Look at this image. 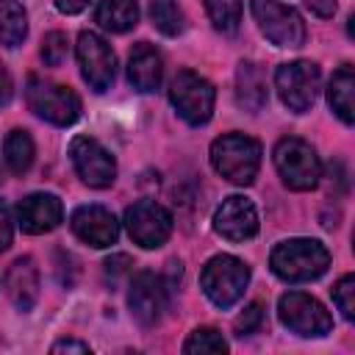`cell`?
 <instances>
[{
	"instance_id": "obj_2",
	"label": "cell",
	"mask_w": 355,
	"mask_h": 355,
	"mask_svg": "<svg viewBox=\"0 0 355 355\" xmlns=\"http://www.w3.org/2000/svg\"><path fill=\"white\" fill-rule=\"evenodd\" d=\"M211 164L225 180L250 186L261 166V144L244 133H225L211 144Z\"/></svg>"
},
{
	"instance_id": "obj_28",
	"label": "cell",
	"mask_w": 355,
	"mask_h": 355,
	"mask_svg": "<svg viewBox=\"0 0 355 355\" xmlns=\"http://www.w3.org/2000/svg\"><path fill=\"white\" fill-rule=\"evenodd\" d=\"M67 53H69V42H67L64 33L53 31V33L44 36V42H42V58H44L47 67H61L64 58H67Z\"/></svg>"
},
{
	"instance_id": "obj_5",
	"label": "cell",
	"mask_w": 355,
	"mask_h": 355,
	"mask_svg": "<svg viewBox=\"0 0 355 355\" xmlns=\"http://www.w3.org/2000/svg\"><path fill=\"white\" fill-rule=\"evenodd\" d=\"M169 100L189 125H205L214 114L216 92L205 78H200L191 69H183L169 83Z\"/></svg>"
},
{
	"instance_id": "obj_18",
	"label": "cell",
	"mask_w": 355,
	"mask_h": 355,
	"mask_svg": "<svg viewBox=\"0 0 355 355\" xmlns=\"http://www.w3.org/2000/svg\"><path fill=\"white\" fill-rule=\"evenodd\" d=\"M8 297L25 313L39 300V272L31 258H19L8 269Z\"/></svg>"
},
{
	"instance_id": "obj_30",
	"label": "cell",
	"mask_w": 355,
	"mask_h": 355,
	"mask_svg": "<svg viewBox=\"0 0 355 355\" xmlns=\"http://www.w3.org/2000/svg\"><path fill=\"white\" fill-rule=\"evenodd\" d=\"M11 236H14L11 211H8V205L0 200V252H6V250H8V244H11Z\"/></svg>"
},
{
	"instance_id": "obj_25",
	"label": "cell",
	"mask_w": 355,
	"mask_h": 355,
	"mask_svg": "<svg viewBox=\"0 0 355 355\" xmlns=\"http://www.w3.org/2000/svg\"><path fill=\"white\" fill-rule=\"evenodd\" d=\"M205 11L214 22L216 31L222 33H236L241 22V0H202Z\"/></svg>"
},
{
	"instance_id": "obj_22",
	"label": "cell",
	"mask_w": 355,
	"mask_h": 355,
	"mask_svg": "<svg viewBox=\"0 0 355 355\" xmlns=\"http://www.w3.org/2000/svg\"><path fill=\"white\" fill-rule=\"evenodd\" d=\"M25 33H28V19L22 6L17 0H0V44L17 47L22 44Z\"/></svg>"
},
{
	"instance_id": "obj_31",
	"label": "cell",
	"mask_w": 355,
	"mask_h": 355,
	"mask_svg": "<svg viewBox=\"0 0 355 355\" xmlns=\"http://www.w3.org/2000/svg\"><path fill=\"white\" fill-rule=\"evenodd\" d=\"M128 266H130V258L128 255H114V258L105 261V275L111 280H116V277H122L128 272Z\"/></svg>"
},
{
	"instance_id": "obj_13",
	"label": "cell",
	"mask_w": 355,
	"mask_h": 355,
	"mask_svg": "<svg viewBox=\"0 0 355 355\" xmlns=\"http://www.w3.org/2000/svg\"><path fill=\"white\" fill-rule=\"evenodd\" d=\"M128 305H130V313L136 316L139 324H144V327L158 324L164 311H166V286H164V280L153 272H139L130 283Z\"/></svg>"
},
{
	"instance_id": "obj_3",
	"label": "cell",
	"mask_w": 355,
	"mask_h": 355,
	"mask_svg": "<svg viewBox=\"0 0 355 355\" xmlns=\"http://www.w3.org/2000/svg\"><path fill=\"white\" fill-rule=\"evenodd\" d=\"M275 166L283 178V183L294 191H308L322 178V164H319L316 150L308 141L297 139V136H286V139L277 141Z\"/></svg>"
},
{
	"instance_id": "obj_35",
	"label": "cell",
	"mask_w": 355,
	"mask_h": 355,
	"mask_svg": "<svg viewBox=\"0 0 355 355\" xmlns=\"http://www.w3.org/2000/svg\"><path fill=\"white\" fill-rule=\"evenodd\" d=\"M11 100V78L6 72V67L0 64V105H6Z\"/></svg>"
},
{
	"instance_id": "obj_10",
	"label": "cell",
	"mask_w": 355,
	"mask_h": 355,
	"mask_svg": "<svg viewBox=\"0 0 355 355\" xmlns=\"http://www.w3.org/2000/svg\"><path fill=\"white\" fill-rule=\"evenodd\" d=\"M125 225H128L130 239L139 247H144V250L161 247L169 239V233H172V216H169V211L164 205L153 202V200L133 202L125 211Z\"/></svg>"
},
{
	"instance_id": "obj_16",
	"label": "cell",
	"mask_w": 355,
	"mask_h": 355,
	"mask_svg": "<svg viewBox=\"0 0 355 355\" xmlns=\"http://www.w3.org/2000/svg\"><path fill=\"white\" fill-rule=\"evenodd\" d=\"M64 216V208H61V200L55 194H47V191H36V194H28L19 205H17V219H19V227L31 236H39V233H47L53 230Z\"/></svg>"
},
{
	"instance_id": "obj_27",
	"label": "cell",
	"mask_w": 355,
	"mask_h": 355,
	"mask_svg": "<svg viewBox=\"0 0 355 355\" xmlns=\"http://www.w3.org/2000/svg\"><path fill=\"white\" fill-rule=\"evenodd\" d=\"M333 302L338 305L341 316L347 322L355 319V277L352 275H344L336 286H333Z\"/></svg>"
},
{
	"instance_id": "obj_32",
	"label": "cell",
	"mask_w": 355,
	"mask_h": 355,
	"mask_svg": "<svg viewBox=\"0 0 355 355\" xmlns=\"http://www.w3.org/2000/svg\"><path fill=\"white\" fill-rule=\"evenodd\" d=\"M50 349H53V352H89V344H83V341H72V338H64V341H55Z\"/></svg>"
},
{
	"instance_id": "obj_4",
	"label": "cell",
	"mask_w": 355,
	"mask_h": 355,
	"mask_svg": "<svg viewBox=\"0 0 355 355\" xmlns=\"http://www.w3.org/2000/svg\"><path fill=\"white\" fill-rule=\"evenodd\" d=\"M200 283H202L205 297L216 308H230L233 302H239V297L244 294L250 283V266L233 255H214L205 263Z\"/></svg>"
},
{
	"instance_id": "obj_12",
	"label": "cell",
	"mask_w": 355,
	"mask_h": 355,
	"mask_svg": "<svg viewBox=\"0 0 355 355\" xmlns=\"http://www.w3.org/2000/svg\"><path fill=\"white\" fill-rule=\"evenodd\" d=\"M69 155L75 164V172L80 175V180L86 186L94 189H105L114 183L116 178V164L111 158V153L92 136H75L69 144Z\"/></svg>"
},
{
	"instance_id": "obj_8",
	"label": "cell",
	"mask_w": 355,
	"mask_h": 355,
	"mask_svg": "<svg viewBox=\"0 0 355 355\" xmlns=\"http://www.w3.org/2000/svg\"><path fill=\"white\" fill-rule=\"evenodd\" d=\"M28 105L47 122L67 128L80 116V97L61 86V83H50L42 78H31L28 80Z\"/></svg>"
},
{
	"instance_id": "obj_6",
	"label": "cell",
	"mask_w": 355,
	"mask_h": 355,
	"mask_svg": "<svg viewBox=\"0 0 355 355\" xmlns=\"http://www.w3.org/2000/svg\"><path fill=\"white\" fill-rule=\"evenodd\" d=\"M319 67L313 61H291V64H280L275 72V89L283 100V105H288V111L294 114H305L319 94Z\"/></svg>"
},
{
	"instance_id": "obj_17",
	"label": "cell",
	"mask_w": 355,
	"mask_h": 355,
	"mask_svg": "<svg viewBox=\"0 0 355 355\" xmlns=\"http://www.w3.org/2000/svg\"><path fill=\"white\" fill-rule=\"evenodd\" d=\"M161 75H164V67H161V55L155 53V47H150L147 42L136 44L128 58V78H130L133 89L155 92L161 83Z\"/></svg>"
},
{
	"instance_id": "obj_26",
	"label": "cell",
	"mask_w": 355,
	"mask_h": 355,
	"mask_svg": "<svg viewBox=\"0 0 355 355\" xmlns=\"http://www.w3.org/2000/svg\"><path fill=\"white\" fill-rule=\"evenodd\" d=\"M183 352H211V355H216V352H227V341L214 327H200L189 336V341L183 344Z\"/></svg>"
},
{
	"instance_id": "obj_34",
	"label": "cell",
	"mask_w": 355,
	"mask_h": 355,
	"mask_svg": "<svg viewBox=\"0 0 355 355\" xmlns=\"http://www.w3.org/2000/svg\"><path fill=\"white\" fill-rule=\"evenodd\" d=\"M53 3H55V8L64 11V14H78V11H83V8L89 6V0H53Z\"/></svg>"
},
{
	"instance_id": "obj_11",
	"label": "cell",
	"mask_w": 355,
	"mask_h": 355,
	"mask_svg": "<svg viewBox=\"0 0 355 355\" xmlns=\"http://www.w3.org/2000/svg\"><path fill=\"white\" fill-rule=\"evenodd\" d=\"M78 64H80L86 83L94 92L111 89L114 75H116V58H114L111 44L103 36H97L92 31H83L78 36Z\"/></svg>"
},
{
	"instance_id": "obj_9",
	"label": "cell",
	"mask_w": 355,
	"mask_h": 355,
	"mask_svg": "<svg viewBox=\"0 0 355 355\" xmlns=\"http://www.w3.org/2000/svg\"><path fill=\"white\" fill-rule=\"evenodd\" d=\"M277 316H280V322L291 333L305 336V338H311V336H327L330 327H333V319L324 311V305L319 300L302 294V291L283 294L280 302H277Z\"/></svg>"
},
{
	"instance_id": "obj_1",
	"label": "cell",
	"mask_w": 355,
	"mask_h": 355,
	"mask_svg": "<svg viewBox=\"0 0 355 355\" xmlns=\"http://www.w3.org/2000/svg\"><path fill=\"white\" fill-rule=\"evenodd\" d=\"M272 272L286 283H305L324 275L330 266V252L316 239H288L272 250Z\"/></svg>"
},
{
	"instance_id": "obj_33",
	"label": "cell",
	"mask_w": 355,
	"mask_h": 355,
	"mask_svg": "<svg viewBox=\"0 0 355 355\" xmlns=\"http://www.w3.org/2000/svg\"><path fill=\"white\" fill-rule=\"evenodd\" d=\"M305 6L319 17H330L336 11V0H305Z\"/></svg>"
},
{
	"instance_id": "obj_20",
	"label": "cell",
	"mask_w": 355,
	"mask_h": 355,
	"mask_svg": "<svg viewBox=\"0 0 355 355\" xmlns=\"http://www.w3.org/2000/svg\"><path fill=\"white\" fill-rule=\"evenodd\" d=\"M327 100H330V108L336 111V116H338L344 125H352V122H355V72H352L349 64H344V67L330 78Z\"/></svg>"
},
{
	"instance_id": "obj_24",
	"label": "cell",
	"mask_w": 355,
	"mask_h": 355,
	"mask_svg": "<svg viewBox=\"0 0 355 355\" xmlns=\"http://www.w3.org/2000/svg\"><path fill=\"white\" fill-rule=\"evenodd\" d=\"M150 19L164 36H178L183 33V11L175 0H150Z\"/></svg>"
},
{
	"instance_id": "obj_7",
	"label": "cell",
	"mask_w": 355,
	"mask_h": 355,
	"mask_svg": "<svg viewBox=\"0 0 355 355\" xmlns=\"http://www.w3.org/2000/svg\"><path fill=\"white\" fill-rule=\"evenodd\" d=\"M252 17L263 36L277 47H302L305 44V22L302 17L283 6L280 0H250Z\"/></svg>"
},
{
	"instance_id": "obj_29",
	"label": "cell",
	"mask_w": 355,
	"mask_h": 355,
	"mask_svg": "<svg viewBox=\"0 0 355 355\" xmlns=\"http://www.w3.org/2000/svg\"><path fill=\"white\" fill-rule=\"evenodd\" d=\"M261 322H263V308H261V302L247 305L244 313L236 319V336H250V333H255V330L261 327Z\"/></svg>"
},
{
	"instance_id": "obj_23",
	"label": "cell",
	"mask_w": 355,
	"mask_h": 355,
	"mask_svg": "<svg viewBox=\"0 0 355 355\" xmlns=\"http://www.w3.org/2000/svg\"><path fill=\"white\" fill-rule=\"evenodd\" d=\"M3 155H6V164L14 175H22L31 169L33 164V139L25 133V130H11L6 136V144H3Z\"/></svg>"
},
{
	"instance_id": "obj_14",
	"label": "cell",
	"mask_w": 355,
	"mask_h": 355,
	"mask_svg": "<svg viewBox=\"0 0 355 355\" xmlns=\"http://www.w3.org/2000/svg\"><path fill=\"white\" fill-rule=\"evenodd\" d=\"M214 230L227 241H247L258 233V211L247 197H227L214 214Z\"/></svg>"
},
{
	"instance_id": "obj_19",
	"label": "cell",
	"mask_w": 355,
	"mask_h": 355,
	"mask_svg": "<svg viewBox=\"0 0 355 355\" xmlns=\"http://www.w3.org/2000/svg\"><path fill=\"white\" fill-rule=\"evenodd\" d=\"M236 100L247 111H261L269 103V89H266V75L261 72L258 64L241 61L236 72Z\"/></svg>"
},
{
	"instance_id": "obj_15",
	"label": "cell",
	"mask_w": 355,
	"mask_h": 355,
	"mask_svg": "<svg viewBox=\"0 0 355 355\" xmlns=\"http://www.w3.org/2000/svg\"><path fill=\"white\" fill-rule=\"evenodd\" d=\"M72 230L80 241H86L89 247H111L119 236V225L114 219L111 211H105L103 205H80L72 214Z\"/></svg>"
},
{
	"instance_id": "obj_21",
	"label": "cell",
	"mask_w": 355,
	"mask_h": 355,
	"mask_svg": "<svg viewBox=\"0 0 355 355\" xmlns=\"http://www.w3.org/2000/svg\"><path fill=\"white\" fill-rule=\"evenodd\" d=\"M94 19L111 33H125L139 22V6L136 0H100Z\"/></svg>"
}]
</instances>
